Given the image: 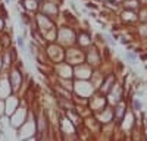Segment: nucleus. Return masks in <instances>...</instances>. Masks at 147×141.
Listing matches in <instances>:
<instances>
[{
    "instance_id": "1",
    "label": "nucleus",
    "mask_w": 147,
    "mask_h": 141,
    "mask_svg": "<svg viewBox=\"0 0 147 141\" xmlns=\"http://www.w3.org/2000/svg\"><path fill=\"white\" fill-rule=\"evenodd\" d=\"M16 43H18V46H19V49H22L24 52L27 50V49H25V41H24V38L21 37V35H19V37L16 38Z\"/></svg>"
},
{
    "instance_id": "2",
    "label": "nucleus",
    "mask_w": 147,
    "mask_h": 141,
    "mask_svg": "<svg viewBox=\"0 0 147 141\" xmlns=\"http://www.w3.org/2000/svg\"><path fill=\"white\" fill-rule=\"evenodd\" d=\"M125 59H127V60L129 62V63H136V54H134V53H127L125 54Z\"/></svg>"
},
{
    "instance_id": "3",
    "label": "nucleus",
    "mask_w": 147,
    "mask_h": 141,
    "mask_svg": "<svg viewBox=\"0 0 147 141\" xmlns=\"http://www.w3.org/2000/svg\"><path fill=\"white\" fill-rule=\"evenodd\" d=\"M134 109H136V110H140L141 109V103H140V100H134Z\"/></svg>"
},
{
    "instance_id": "4",
    "label": "nucleus",
    "mask_w": 147,
    "mask_h": 141,
    "mask_svg": "<svg viewBox=\"0 0 147 141\" xmlns=\"http://www.w3.org/2000/svg\"><path fill=\"white\" fill-rule=\"evenodd\" d=\"M106 41H107V43H109V44H113V41H112V40H110V38H109V37H106Z\"/></svg>"
},
{
    "instance_id": "5",
    "label": "nucleus",
    "mask_w": 147,
    "mask_h": 141,
    "mask_svg": "<svg viewBox=\"0 0 147 141\" xmlns=\"http://www.w3.org/2000/svg\"><path fill=\"white\" fill-rule=\"evenodd\" d=\"M13 2H15V0H13Z\"/></svg>"
}]
</instances>
